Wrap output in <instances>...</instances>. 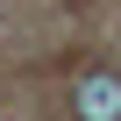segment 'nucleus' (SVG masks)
I'll use <instances>...</instances> for the list:
<instances>
[{"label": "nucleus", "mask_w": 121, "mask_h": 121, "mask_svg": "<svg viewBox=\"0 0 121 121\" xmlns=\"http://www.w3.org/2000/svg\"><path fill=\"white\" fill-rule=\"evenodd\" d=\"M78 121H121V78L114 71L78 78Z\"/></svg>", "instance_id": "1"}]
</instances>
